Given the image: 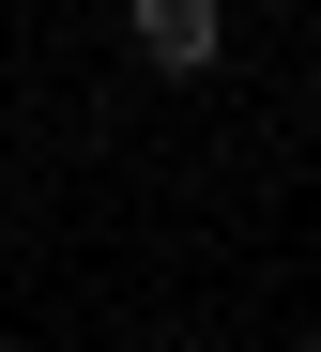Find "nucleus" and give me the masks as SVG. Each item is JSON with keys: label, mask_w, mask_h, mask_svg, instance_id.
<instances>
[{"label": "nucleus", "mask_w": 321, "mask_h": 352, "mask_svg": "<svg viewBox=\"0 0 321 352\" xmlns=\"http://www.w3.org/2000/svg\"><path fill=\"white\" fill-rule=\"evenodd\" d=\"M122 31H138V62H153V77H199L230 16H214V0H122Z\"/></svg>", "instance_id": "1"}]
</instances>
